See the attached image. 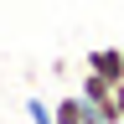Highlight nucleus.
<instances>
[{
	"label": "nucleus",
	"instance_id": "423d86ee",
	"mask_svg": "<svg viewBox=\"0 0 124 124\" xmlns=\"http://www.w3.org/2000/svg\"><path fill=\"white\" fill-rule=\"evenodd\" d=\"M88 124H103V119H98V114H93V119H88Z\"/></svg>",
	"mask_w": 124,
	"mask_h": 124
},
{
	"label": "nucleus",
	"instance_id": "f03ea898",
	"mask_svg": "<svg viewBox=\"0 0 124 124\" xmlns=\"http://www.w3.org/2000/svg\"><path fill=\"white\" fill-rule=\"evenodd\" d=\"M88 72H98L103 83H124V46H93Z\"/></svg>",
	"mask_w": 124,
	"mask_h": 124
},
{
	"label": "nucleus",
	"instance_id": "7ed1b4c3",
	"mask_svg": "<svg viewBox=\"0 0 124 124\" xmlns=\"http://www.w3.org/2000/svg\"><path fill=\"white\" fill-rule=\"evenodd\" d=\"M88 119H93V108L78 98V93H62L52 103V124H88Z\"/></svg>",
	"mask_w": 124,
	"mask_h": 124
},
{
	"label": "nucleus",
	"instance_id": "39448f33",
	"mask_svg": "<svg viewBox=\"0 0 124 124\" xmlns=\"http://www.w3.org/2000/svg\"><path fill=\"white\" fill-rule=\"evenodd\" d=\"M114 124H124V83H114Z\"/></svg>",
	"mask_w": 124,
	"mask_h": 124
},
{
	"label": "nucleus",
	"instance_id": "20e7f679",
	"mask_svg": "<svg viewBox=\"0 0 124 124\" xmlns=\"http://www.w3.org/2000/svg\"><path fill=\"white\" fill-rule=\"evenodd\" d=\"M26 119L31 124H52V103L46 98H26Z\"/></svg>",
	"mask_w": 124,
	"mask_h": 124
},
{
	"label": "nucleus",
	"instance_id": "f257e3e1",
	"mask_svg": "<svg viewBox=\"0 0 124 124\" xmlns=\"http://www.w3.org/2000/svg\"><path fill=\"white\" fill-rule=\"evenodd\" d=\"M78 98H83L103 124H114V83H103L98 72H83L78 78Z\"/></svg>",
	"mask_w": 124,
	"mask_h": 124
}]
</instances>
